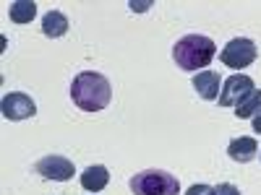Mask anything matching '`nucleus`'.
<instances>
[{
  "instance_id": "nucleus-1",
  "label": "nucleus",
  "mask_w": 261,
  "mask_h": 195,
  "mask_svg": "<svg viewBox=\"0 0 261 195\" xmlns=\"http://www.w3.org/2000/svg\"><path fill=\"white\" fill-rule=\"evenodd\" d=\"M71 99L84 112H102L113 99V86L97 71H81L71 83Z\"/></svg>"
},
{
  "instance_id": "nucleus-2",
  "label": "nucleus",
  "mask_w": 261,
  "mask_h": 195,
  "mask_svg": "<svg viewBox=\"0 0 261 195\" xmlns=\"http://www.w3.org/2000/svg\"><path fill=\"white\" fill-rule=\"evenodd\" d=\"M217 55V45L204 37V34H186L183 39L175 42L172 47V60L178 62L180 71H199L214 60Z\"/></svg>"
},
{
  "instance_id": "nucleus-3",
  "label": "nucleus",
  "mask_w": 261,
  "mask_h": 195,
  "mask_svg": "<svg viewBox=\"0 0 261 195\" xmlns=\"http://www.w3.org/2000/svg\"><path fill=\"white\" fill-rule=\"evenodd\" d=\"M130 190L134 195H178L180 185L178 177L162 169H146L130 177Z\"/></svg>"
},
{
  "instance_id": "nucleus-4",
  "label": "nucleus",
  "mask_w": 261,
  "mask_h": 195,
  "mask_svg": "<svg viewBox=\"0 0 261 195\" xmlns=\"http://www.w3.org/2000/svg\"><path fill=\"white\" fill-rule=\"evenodd\" d=\"M220 60L232 71H243L256 60V45L246 37H238V39H230L227 45L222 47L220 52Z\"/></svg>"
},
{
  "instance_id": "nucleus-5",
  "label": "nucleus",
  "mask_w": 261,
  "mask_h": 195,
  "mask_svg": "<svg viewBox=\"0 0 261 195\" xmlns=\"http://www.w3.org/2000/svg\"><path fill=\"white\" fill-rule=\"evenodd\" d=\"M0 112H3L6 120L11 122H18V120H29L37 115V104L29 94H21V91H11L3 96L0 102Z\"/></svg>"
},
{
  "instance_id": "nucleus-6",
  "label": "nucleus",
  "mask_w": 261,
  "mask_h": 195,
  "mask_svg": "<svg viewBox=\"0 0 261 195\" xmlns=\"http://www.w3.org/2000/svg\"><path fill=\"white\" fill-rule=\"evenodd\" d=\"M256 89L253 86V78L246 76V73H235L230 76L225 83H222V91H220V104L222 107H238L251 91Z\"/></svg>"
},
{
  "instance_id": "nucleus-7",
  "label": "nucleus",
  "mask_w": 261,
  "mask_h": 195,
  "mask_svg": "<svg viewBox=\"0 0 261 195\" xmlns=\"http://www.w3.org/2000/svg\"><path fill=\"white\" fill-rule=\"evenodd\" d=\"M73 161L65 159V156H58V154H50V156H42L37 161V175H42L45 180H55V182H65L73 177Z\"/></svg>"
},
{
  "instance_id": "nucleus-8",
  "label": "nucleus",
  "mask_w": 261,
  "mask_h": 195,
  "mask_svg": "<svg viewBox=\"0 0 261 195\" xmlns=\"http://www.w3.org/2000/svg\"><path fill=\"white\" fill-rule=\"evenodd\" d=\"M193 89L206 102L220 99V73L217 71H199L193 76Z\"/></svg>"
},
{
  "instance_id": "nucleus-9",
  "label": "nucleus",
  "mask_w": 261,
  "mask_h": 195,
  "mask_svg": "<svg viewBox=\"0 0 261 195\" xmlns=\"http://www.w3.org/2000/svg\"><path fill=\"white\" fill-rule=\"evenodd\" d=\"M227 154H230V159L238 161V164H248V161H253L256 154H258V143H256V138H251V136L232 138L230 146H227Z\"/></svg>"
},
{
  "instance_id": "nucleus-10",
  "label": "nucleus",
  "mask_w": 261,
  "mask_h": 195,
  "mask_svg": "<svg viewBox=\"0 0 261 195\" xmlns=\"http://www.w3.org/2000/svg\"><path fill=\"white\" fill-rule=\"evenodd\" d=\"M107 182H110V172H107V167L102 164H94V167H86L84 175H81V187L89 190V192H99L107 187Z\"/></svg>"
},
{
  "instance_id": "nucleus-11",
  "label": "nucleus",
  "mask_w": 261,
  "mask_h": 195,
  "mask_svg": "<svg viewBox=\"0 0 261 195\" xmlns=\"http://www.w3.org/2000/svg\"><path fill=\"white\" fill-rule=\"evenodd\" d=\"M68 29H71L68 18H65V13H60V11H50V13H45V18H42V34L50 37V39L65 37Z\"/></svg>"
},
{
  "instance_id": "nucleus-12",
  "label": "nucleus",
  "mask_w": 261,
  "mask_h": 195,
  "mask_svg": "<svg viewBox=\"0 0 261 195\" xmlns=\"http://www.w3.org/2000/svg\"><path fill=\"white\" fill-rule=\"evenodd\" d=\"M8 16L13 24H29V21L37 16V6L32 0H13L8 6Z\"/></svg>"
},
{
  "instance_id": "nucleus-13",
  "label": "nucleus",
  "mask_w": 261,
  "mask_h": 195,
  "mask_svg": "<svg viewBox=\"0 0 261 195\" xmlns=\"http://www.w3.org/2000/svg\"><path fill=\"white\" fill-rule=\"evenodd\" d=\"M261 110V89H253L241 104L235 107V117H241V120H248L253 117L256 112Z\"/></svg>"
},
{
  "instance_id": "nucleus-14",
  "label": "nucleus",
  "mask_w": 261,
  "mask_h": 195,
  "mask_svg": "<svg viewBox=\"0 0 261 195\" xmlns=\"http://www.w3.org/2000/svg\"><path fill=\"white\" fill-rule=\"evenodd\" d=\"M186 195H217V190L209 187V185H191L186 190Z\"/></svg>"
},
{
  "instance_id": "nucleus-15",
  "label": "nucleus",
  "mask_w": 261,
  "mask_h": 195,
  "mask_svg": "<svg viewBox=\"0 0 261 195\" xmlns=\"http://www.w3.org/2000/svg\"><path fill=\"white\" fill-rule=\"evenodd\" d=\"M217 190V195H241V190H238L235 185H230V182H222L220 187H214Z\"/></svg>"
},
{
  "instance_id": "nucleus-16",
  "label": "nucleus",
  "mask_w": 261,
  "mask_h": 195,
  "mask_svg": "<svg viewBox=\"0 0 261 195\" xmlns=\"http://www.w3.org/2000/svg\"><path fill=\"white\" fill-rule=\"evenodd\" d=\"M253 133H261V110L253 115Z\"/></svg>"
}]
</instances>
